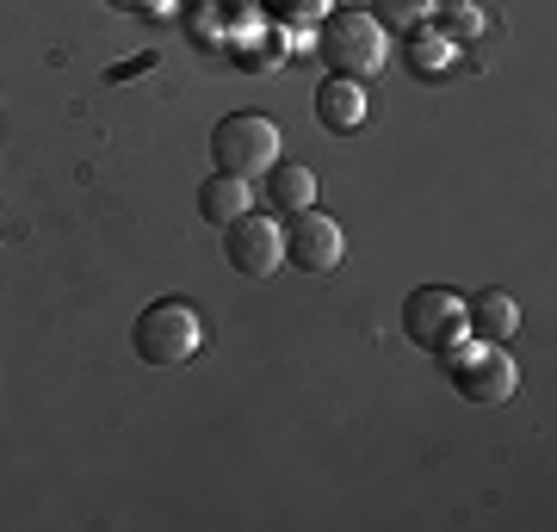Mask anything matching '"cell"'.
Wrapping results in <instances>:
<instances>
[{"label": "cell", "mask_w": 557, "mask_h": 532, "mask_svg": "<svg viewBox=\"0 0 557 532\" xmlns=\"http://www.w3.org/2000/svg\"><path fill=\"white\" fill-rule=\"evenodd\" d=\"M310 57L329 62V75H347V81H372L391 62V32H384L372 13H322L317 20V50Z\"/></svg>", "instance_id": "6da1fadb"}, {"label": "cell", "mask_w": 557, "mask_h": 532, "mask_svg": "<svg viewBox=\"0 0 557 532\" xmlns=\"http://www.w3.org/2000/svg\"><path fill=\"white\" fill-rule=\"evenodd\" d=\"M131 347H137L143 366H186V359H199V347H205V322L186 297H156V304L137 316Z\"/></svg>", "instance_id": "7a4b0ae2"}, {"label": "cell", "mask_w": 557, "mask_h": 532, "mask_svg": "<svg viewBox=\"0 0 557 532\" xmlns=\"http://www.w3.org/2000/svg\"><path fill=\"white\" fill-rule=\"evenodd\" d=\"M440 366H446V384H453L465 403H508V396L520 391V366L508 359V347H496V341L465 335L458 347L440 354Z\"/></svg>", "instance_id": "3957f363"}, {"label": "cell", "mask_w": 557, "mask_h": 532, "mask_svg": "<svg viewBox=\"0 0 557 532\" xmlns=\"http://www.w3.org/2000/svg\"><path fill=\"white\" fill-rule=\"evenodd\" d=\"M211 161H218V174L260 180L278 161V124L267 112H230V119H218L211 124Z\"/></svg>", "instance_id": "277c9868"}, {"label": "cell", "mask_w": 557, "mask_h": 532, "mask_svg": "<svg viewBox=\"0 0 557 532\" xmlns=\"http://www.w3.org/2000/svg\"><path fill=\"white\" fill-rule=\"evenodd\" d=\"M403 341L421 347V354H446L465 341V297L453 285H416L403 297Z\"/></svg>", "instance_id": "5b68a950"}, {"label": "cell", "mask_w": 557, "mask_h": 532, "mask_svg": "<svg viewBox=\"0 0 557 532\" xmlns=\"http://www.w3.org/2000/svg\"><path fill=\"white\" fill-rule=\"evenodd\" d=\"M223 255H230V267H236L242 279H267L285 267V223L278 218H260V211H248V218L223 223Z\"/></svg>", "instance_id": "8992f818"}, {"label": "cell", "mask_w": 557, "mask_h": 532, "mask_svg": "<svg viewBox=\"0 0 557 532\" xmlns=\"http://www.w3.org/2000/svg\"><path fill=\"white\" fill-rule=\"evenodd\" d=\"M285 260L298 267V273H335L341 260H347V236H341V223L329 211H298L292 230H285Z\"/></svg>", "instance_id": "52a82bcc"}, {"label": "cell", "mask_w": 557, "mask_h": 532, "mask_svg": "<svg viewBox=\"0 0 557 532\" xmlns=\"http://www.w3.org/2000/svg\"><path fill=\"white\" fill-rule=\"evenodd\" d=\"M366 112H372V99H366V81L329 75V81L317 87V124H322V131L347 137V131H359V124H366Z\"/></svg>", "instance_id": "ba28073f"}, {"label": "cell", "mask_w": 557, "mask_h": 532, "mask_svg": "<svg viewBox=\"0 0 557 532\" xmlns=\"http://www.w3.org/2000/svg\"><path fill=\"white\" fill-rule=\"evenodd\" d=\"M465 335L508 347V341L520 335V304L502 292V285H490V292H478V297H465Z\"/></svg>", "instance_id": "9c48e42d"}, {"label": "cell", "mask_w": 557, "mask_h": 532, "mask_svg": "<svg viewBox=\"0 0 557 532\" xmlns=\"http://www.w3.org/2000/svg\"><path fill=\"white\" fill-rule=\"evenodd\" d=\"M458 62H465V44L440 38L434 25H421V32H409V38H403V69H409L416 81H428V87H440Z\"/></svg>", "instance_id": "30bf717a"}, {"label": "cell", "mask_w": 557, "mask_h": 532, "mask_svg": "<svg viewBox=\"0 0 557 532\" xmlns=\"http://www.w3.org/2000/svg\"><path fill=\"white\" fill-rule=\"evenodd\" d=\"M267 205H273L278 218H298V211H310V205H317V174H310V168H304V161H273V168H267Z\"/></svg>", "instance_id": "8fae6325"}, {"label": "cell", "mask_w": 557, "mask_h": 532, "mask_svg": "<svg viewBox=\"0 0 557 532\" xmlns=\"http://www.w3.org/2000/svg\"><path fill=\"white\" fill-rule=\"evenodd\" d=\"M255 211V180H236V174H211L199 186V218L205 223H236V218H248Z\"/></svg>", "instance_id": "7c38bea8"}, {"label": "cell", "mask_w": 557, "mask_h": 532, "mask_svg": "<svg viewBox=\"0 0 557 532\" xmlns=\"http://www.w3.org/2000/svg\"><path fill=\"white\" fill-rule=\"evenodd\" d=\"M483 0H440L434 7V32L440 38H453V44H465V50H471V44L483 38Z\"/></svg>", "instance_id": "4fadbf2b"}, {"label": "cell", "mask_w": 557, "mask_h": 532, "mask_svg": "<svg viewBox=\"0 0 557 532\" xmlns=\"http://www.w3.org/2000/svg\"><path fill=\"white\" fill-rule=\"evenodd\" d=\"M434 7H440V0H379V7H372V20H379L384 32L409 38V32H421V25H434Z\"/></svg>", "instance_id": "5bb4252c"}, {"label": "cell", "mask_w": 557, "mask_h": 532, "mask_svg": "<svg viewBox=\"0 0 557 532\" xmlns=\"http://www.w3.org/2000/svg\"><path fill=\"white\" fill-rule=\"evenodd\" d=\"M255 7L273 25H292V32H298V25H317L322 13H335V0H255Z\"/></svg>", "instance_id": "9a60e30c"}, {"label": "cell", "mask_w": 557, "mask_h": 532, "mask_svg": "<svg viewBox=\"0 0 557 532\" xmlns=\"http://www.w3.org/2000/svg\"><path fill=\"white\" fill-rule=\"evenodd\" d=\"M186 32L199 44H230V25H223V7L218 0H199L193 13H186Z\"/></svg>", "instance_id": "2e32d148"}, {"label": "cell", "mask_w": 557, "mask_h": 532, "mask_svg": "<svg viewBox=\"0 0 557 532\" xmlns=\"http://www.w3.org/2000/svg\"><path fill=\"white\" fill-rule=\"evenodd\" d=\"M131 75H156V50H143V57L119 62V69H106V81H131Z\"/></svg>", "instance_id": "e0dca14e"}, {"label": "cell", "mask_w": 557, "mask_h": 532, "mask_svg": "<svg viewBox=\"0 0 557 532\" xmlns=\"http://www.w3.org/2000/svg\"><path fill=\"white\" fill-rule=\"evenodd\" d=\"M106 7H119V13H168V0H106Z\"/></svg>", "instance_id": "ac0fdd59"}]
</instances>
